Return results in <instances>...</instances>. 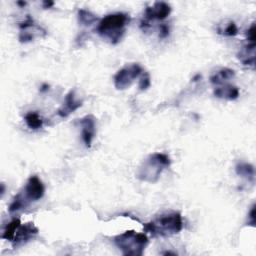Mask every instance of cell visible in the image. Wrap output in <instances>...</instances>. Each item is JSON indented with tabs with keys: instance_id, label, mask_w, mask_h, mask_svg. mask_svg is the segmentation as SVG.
<instances>
[{
	"instance_id": "cell-16",
	"label": "cell",
	"mask_w": 256,
	"mask_h": 256,
	"mask_svg": "<svg viewBox=\"0 0 256 256\" xmlns=\"http://www.w3.org/2000/svg\"><path fill=\"white\" fill-rule=\"evenodd\" d=\"M24 121H25L26 125L32 130L40 129L43 126L42 117L37 112H34V111H30V112L26 113L24 116Z\"/></svg>"
},
{
	"instance_id": "cell-10",
	"label": "cell",
	"mask_w": 256,
	"mask_h": 256,
	"mask_svg": "<svg viewBox=\"0 0 256 256\" xmlns=\"http://www.w3.org/2000/svg\"><path fill=\"white\" fill-rule=\"evenodd\" d=\"M79 124L81 127L82 140L86 147L90 148L96 132L95 118L92 115H86L79 120Z\"/></svg>"
},
{
	"instance_id": "cell-21",
	"label": "cell",
	"mask_w": 256,
	"mask_h": 256,
	"mask_svg": "<svg viewBox=\"0 0 256 256\" xmlns=\"http://www.w3.org/2000/svg\"><path fill=\"white\" fill-rule=\"evenodd\" d=\"M169 35V27L166 24H161L159 26V38L165 39Z\"/></svg>"
},
{
	"instance_id": "cell-18",
	"label": "cell",
	"mask_w": 256,
	"mask_h": 256,
	"mask_svg": "<svg viewBox=\"0 0 256 256\" xmlns=\"http://www.w3.org/2000/svg\"><path fill=\"white\" fill-rule=\"evenodd\" d=\"M78 20L81 25L90 26L93 23L97 22L98 18L92 12L85 10V9H80V10H78Z\"/></svg>"
},
{
	"instance_id": "cell-9",
	"label": "cell",
	"mask_w": 256,
	"mask_h": 256,
	"mask_svg": "<svg viewBox=\"0 0 256 256\" xmlns=\"http://www.w3.org/2000/svg\"><path fill=\"white\" fill-rule=\"evenodd\" d=\"M38 228L32 222L21 224L16 230L15 236L11 241L13 248H19L25 245L26 243L34 239L38 235Z\"/></svg>"
},
{
	"instance_id": "cell-7",
	"label": "cell",
	"mask_w": 256,
	"mask_h": 256,
	"mask_svg": "<svg viewBox=\"0 0 256 256\" xmlns=\"http://www.w3.org/2000/svg\"><path fill=\"white\" fill-rule=\"evenodd\" d=\"M171 13V7L168 3L158 1L152 6L146 7L144 11V20L141 21V28L146 30L150 27L149 22L153 20H163L167 18Z\"/></svg>"
},
{
	"instance_id": "cell-3",
	"label": "cell",
	"mask_w": 256,
	"mask_h": 256,
	"mask_svg": "<svg viewBox=\"0 0 256 256\" xmlns=\"http://www.w3.org/2000/svg\"><path fill=\"white\" fill-rule=\"evenodd\" d=\"M45 192L43 182L38 176H30L22 190L17 193L9 205V212L14 213L26 209L31 203L39 201Z\"/></svg>"
},
{
	"instance_id": "cell-17",
	"label": "cell",
	"mask_w": 256,
	"mask_h": 256,
	"mask_svg": "<svg viewBox=\"0 0 256 256\" xmlns=\"http://www.w3.org/2000/svg\"><path fill=\"white\" fill-rule=\"evenodd\" d=\"M20 225H21L20 220H19L18 218H14L12 221H10V222L6 225L4 231H3L2 235H1V238H2V239L9 240V241H12L13 238H14V236H15L16 230L18 229V227H19Z\"/></svg>"
},
{
	"instance_id": "cell-26",
	"label": "cell",
	"mask_w": 256,
	"mask_h": 256,
	"mask_svg": "<svg viewBox=\"0 0 256 256\" xmlns=\"http://www.w3.org/2000/svg\"><path fill=\"white\" fill-rule=\"evenodd\" d=\"M17 4H18V5H20V6H24L26 3H25V2H21V1H18V2H17Z\"/></svg>"
},
{
	"instance_id": "cell-23",
	"label": "cell",
	"mask_w": 256,
	"mask_h": 256,
	"mask_svg": "<svg viewBox=\"0 0 256 256\" xmlns=\"http://www.w3.org/2000/svg\"><path fill=\"white\" fill-rule=\"evenodd\" d=\"M255 227V204L252 205L249 213H248V224Z\"/></svg>"
},
{
	"instance_id": "cell-19",
	"label": "cell",
	"mask_w": 256,
	"mask_h": 256,
	"mask_svg": "<svg viewBox=\"0 0 256 256\" xmlns=\"http://www.w3.org/2000/svg\"><path fill=\"white\" fill-rule=\"evenodd\" d=\"M217 31H218L219 34H222V35L228 36V37H232V36L237 35L238 28H237L236 24L233 21H229L223 27H219Z\"/></svg>"
},
{
	"instance_id": "cell-6",
	"label": "cell",
	"mask_w": 256,
	"mask_h": 256,
	"mask_svg": "<svg viewBox=\"0 0 256 256\" xmlns=\"http://www.w3.org/2000/svg\"><path fill=\"white\" fill-rule=\"evenodd\" d=\"M143 73L142 67L138 63H132L124 66L114 75V86L118 90H124L131 86L134 80Z\"/></svg>"
},
{
	"instance_id": "cell-12",
	"label": "cell",
	"mask_w": 256,
	"mask_h": 256,
	"mask_svg": "<svg viewBox=\"0 0 256 256\" xmlns=\"http://www.w3.org/2000/svg\"><path fill=\"white\" fill-rule=\"evenodd\" d=\"M238 59L245 66L254 68L255 63V42H247L237 54Z\"/></svg>"
},
{
	"instance_id": "cell-5",
	"label": "cell",
	"mask_w": 256,
	"mask_h": 256,
	"mask_svg": "<svg viewBox=\"0 0 256 256\" xmlns=\"http://www.w3.org/2000/svg\"><path fill=\"white\" fill-rule=\"evenodd\" d=\"M113 243L123 255L141 256L148 244V237L145 233L127 230L113 237Z\"/></svg>"
},
{
	"instance_id": "cell-1",
	"label": "cell",
	"mask_w": 256,
	"mask_h": 256,
	"mask_svg": "<svg viewBox=\"0 0 256 256\" xmlns=\"http://www.w3.org/2000/svg\"><path fill=\"white\" fill-rule=\"evenodd\" d=\"M143 229L153 237H169L178 234L183 229L182 216L177 211L165 212L144 223Z\"/></svg>"
},
{
	"instance_id": "cell-11",
	"label": "cell",
	"mask_w": 256,
	"mask_h": 256,
	"mask_svg": "<svg viewBox=\"0 0 256 256\" xmlns=\"http://www.w3.org/2000/svg\"><path fill=\"white\" fill-rule=\"evenodd\" d=\"M82 106V101L81 100H77L76 96H75V91L71 90L66 96H65V100L63 103V106L58 110V115L60 117H67L68 115H70L71 113H73L75 110H77L78 108H80Z\"/></svg>"
},
{
	"instance_id": "cell-15",
	"label": "cell",
	"mask_w": 256,
	"mask_h": 256,
	"mask_svg": "<svg viewBox=\"0 0 256 256\" xmlns=\"http://www.w3.org/2000/svg\"><path fill=\"white\" fill-rule=\"evenodd\" d=\"M236 174L248 181L254 182L255 179V170L254 166L247 162H239L235 166Z\"/></svg>"
},
{
	"instance_id": "cell-22",
	"label": "cell",
	"mask_w": 256,
	"mask_h": 256,
	"mask_svg": "<svg viewBox=\"0 0 256 256\" xmlns=\"http://www.w3.org/2000/svg\"><path fill=\"white\" fill-rule=\"evenodd\" d=\"M247 42H255V23L251 25V27L246 32Z\"/></svg>"
},
{
	"instance_id": "cell-2",
	"label": "cell",
	"mask_w": 256,
	"mask_h": 256,
	"mask_svg": "<svg viewBox=\"0 0 256 256\" xmlns=\"http://www.w3.org/2000/svg\"><path fill=\"white\" fill-rule=\"evenodd\" d=\"M129 22L130 17L128 14L123 12L111 13L98 22L96 31L111 44H117L122 39Z\"/></svg>"
},
{
	"instance_id": "cell-13",
	"label": "cell",
	"mask_w": 256,
	"mask_h": 256,
	"mask_svg": "<svg viewBox=\"0 0 256 256\" xmlns=\"http://www.w3.org/2000/svg\"><path fill=\"white\" fill-rule=\"evenodd\" d=\"M214 96L220 99H225V100H235L239 97V89L238 87L231 85V84H223L220 86H217L214 91Z\"/></svg>"
},
{
	"instance_id": "cell-24",
	"label": "cell",
	"mask_w": 256,
	"mask_h": 256,
	"mask_svg": "<svg viewBox=\"0 0 256 256\" xmlns=\"http://www.w3.org/2000/svg\"><path fill=\"white\" fill-rule=\"evenodd\" d=\"M53 4H54V2H52V1H44L43 2V7L44 8H50L51 6H53Z\"/></svg>"
},
{
	"instance_id": "cell-25",
	"label": "cell",
	"mask_w": 256,
	"mask_h": 256,
	"mask_svg": "<svg viewBox=\"0 0 256 256\" xmlns=\"http://www.w3.org/2000/svg\"><path fill=\"white\" fill-rule=\"evenodd\" d=\"M48 88H49V86H48V85H43V86L41 87V89H40V90L43 92V91H46V90H48Z\"/></svg>"
},
{
	"instance_id": "cell-8",
	"label": "cell",
	"mask_w": 256,
	"mask_h": 256,
	"mask_svg": "<svg viewBox=\"0 0 256 256\" xmlns=\"http://www.w3.org/2000/svg\"><path fill=\"white\" fill-rule=\"evenodd\" d=\"M19 27L21 30V32L19 34V40L22 43H27V42L34 40L36 35L37 36H45L47 34L46 31L42 27L35 24L33 18L30 17L29 15H27L26 19L20 23Z\"/></svg>"
},
{
	"instance_id": "cell-4",
	"label": "cell",
	"mask_w": 256,
	"mask_h": 256,
	"mask_svg": "<svg viewBox=\"0 0 256 256\" xmlns=\"http://www.w3.org/2000/svg\"><path fill=\"white\" fill-rule=\"evenodd\" d=\"M171 164L170 157L165 153L156 152L149 155L139 166L136 177L147 183H155L159 180L163 170Z\"/></svg>"
},
{
	"instance_id": "cell-20",
	"label": "cell",
	"mask_w": 256,
	"mask_h": 256,
	"mask_svg": "<svg viewBox=\"0 0 256 256\" xmlns=\"http://www.w3.org/2000/svg\"><path fill=\"white\" fill-rule=\"evenodd\" d=\"M151 85V79H150V75L147 72H143L140 76V80H139V84L138 87L141 91H145L147 90Z\"/></svg>"
},
{
	"instance_id": "cell-14",
	"label": "cell",
	"mask_w": 256,
	"mask_h": 256,
	"mask_svg": "<svg viewBox=\"0 0 256 256\" xmlns=\"http://www.w3.org/2000/svg\"><path fill=\"white\" fill-rule=\"evenodd\" d=\"M235 77V72L234 70L230 69V68H221L219 70H217L216 72H214L209 80L210 82L213 84V85H216V86H220V85H223V84H226V82H228L229 80L233 79Z\"/></svg>"
}]
</instances>
